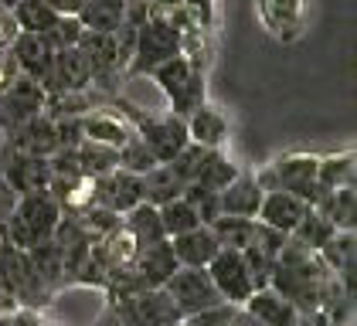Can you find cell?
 <instances>
[{
    "label": "cell",
    "instance_id": "15",
    "mask_svg": "<svg viewBox=\"0 0 357 326\" xmlns=\"http://www.w3.org/2000/svg\"><path fill=\"white\" fill-rule=\"evenodd\" d=\"M3 143H7L10 150H17V153H28V157L48 160V157H55L58 153L55 123H52L48 112H41V116H34V119H28V123H21L17 130H10V133L3 136Z\"/></svg>",
    "mask_w": 357,
    "mask_h": 326
},
{
    "label": "cell",
    "instance_id": "13",
    "mask_svg": "<svg viewBox=\"0 0 357 326\" xmlns=\"http://www.w3.org/2000/svg\"><path fill=\"white\" fill-rule=\"evenodd\" d=\"M92 204L106 208L112 215H130L137 204H143V180L137 173L126 170H112L106 177L92 180Z\"/></svg>",
    "mask_w": 357,
    "mask_h": 326
},
{
    "label": "cell",
    "instance_id": "3",
    "mask_svg": "<svg viewBox=\"0 0 357 326\" xmlns=\"http://www.w3.org/2000/svg\"><path fill=\"white\" fill-rule=\"evenodd\" d=\"M61 204H58L52 194H28V197H17V208L3 228V242L21 248V251H31L38 244L52 242L58 231V221H61Z\"/></svg>",
    "mask_w": 357,
    "mask_h": 326
},
{
    "label": "cell",
    "instance_id": "33",
    "mask_svg": "<svg viewBox=\"0 0 357 326\" xmlns=\"http://www.w3.org/2000/svg\"><path fill=\"white\" fill-rule=\"evenodd\" d=\"M211 235L218 238L221 248H231V251H245L252 238H255V221L252 217H228L221 215L211 224Z\"/></svg>",
    "mask_w": 357,
    "mask_h": 326
},
{
    "label": "cell",
    "instance_id": "40",
    "mask_svg": "<svg viewBox=\"0 0 357 326\" xmlns=\"http://www.w3.org/2000/svg\"><path fill=\"white\" fill-rule=\"evenodd\" d=\"M208 153H211V150H201V146H194V143H188V146H184V150H181V153L174 157V160L167 163V166H170V170H174V173L181 177V184L188 187V184H194L197 170L204 166V160H208Z\"/></svg>",
    "mask_w": 357,
    "mask_h": 326
},
{
    "label": "cell",
    "instance_id": "23",
    "mask_svg": "<svg viewBox=\"0 0 357 326\" xmlns=\"http://www.w3.org/2000/svg\"><path fill=\"white\" fill-rule=\"evenodd\" d=\"M242 309H245L259 326H296V316H300L275 289H259V293H252Z\"/></svg>",
    "mask_w": 357,
    "mask_h": 326
},
{
    "label": "cell",
    "instance_id": "39",
    "mask_svg": "<svg viewBox=\"0 0 357 326\" xmlns=\"http://www.w3.org/2000/svg\"><path fill=\"white\" fill-rule=\"evenodd\" d=\"M242 258H245V269H248V279H252V289H255V293H259V289H269L273 272H275V258H273V255H266V251H259L255 244H248L245 251H242Z\"/></svg>",
    "mask_w": 357,
    "mask_h": 326
},
{
    "label": "cell",
    "instance_id": "5",
    "mask_svg": "<svg viewBox=\"0 0 357 326\" xmlns=\"http://www.w3.org/2000/svg\"><path fill=\"white\" fill-rule=\"evenodd\" d=\"M177 54H188V38L170 24L167 17L153 14L146 24L137 31V41H133V58L126 65V79H143V75H153L164 61L177 58Z\"/></svg>",
    "mask_w": 357,
    "mask_h": 326
},
{
    "label": "cell",
    "instance_id": "18",
    "mask_svg": "<svg viewBox=\"0 0 357 326\" xmlns=\"http://www.w3.org/2000/svg\"><path fill=\"white\" fill-rule=\"evenodd\" d=\"M262 197H266V190L259 187L255 170H238V177L218 194L221 215L252 217V221H255V217H259V208H262Z\"/></svg>",
    "mask_w": 357,
    "mask_h": 326
},
{
    "label": "cell",
    "instance_id": "47",
    "mask_svg": "<svg viewBox=\"0 0 357 326\" xmlns=\"http://www.w3.org/2000/svg\"><path fill=\"white\" fill-rule=\"evenodd\" d=\"M45 3L55 10L58 17H75L82 10V0H45Z\"/></svg>",
    "mask_w": 357,
    "mask_h": 326
},
{
    "label": "cell",
    "instance_id": "19",
    "mask_svg": "<svg viewBox=\"0 0 357 326\" xmlns=\"http://www.w3.org/2000/svg\"><path fill=\"white\" fill-rule=\"evenodd\" d=\"M184 126H188V139L201 150H225V143H228V116L211 102H204L191 116H184Z\"/></svg>",
    "mask_w": 357,
    "mask_h": 326
},
{
    "label": "cell",
    "instance_id": "22",
    "mask_svg": "<svg viewBox=\"0 0 357 326\" xmlns=\"http://www.w3.org/2000/svg\"><path fill=\"white\" fill-rule=\"evenodd\" d=\"M82 133H85V139H92V143H102V146L119 150V146L133 136V126L106 102V106L92 109V112L82 116Z\"/></svg>",
    "mask_w": 357,
    "mask_h": 326
},
{
    "label": "cell",
    "instance_id": "12",
    "mask_svg": "<svg viewBox=\"0 0 357 326\" xmlns=\"http://www.w3.org/2000/svg\"><path fill=\"white\" fill-rule=\"evenodd\" d=\"M0 177L10 184V190H14L17 197L48 194V160L17 153V150H10L7 143H0Z\"/></svg>",
    "mask_w": 357,
    "mask_h": 326
},
{
    "label": "cell",
    "instance_id": "20",
    "mask_svg": "<svg viewBox=\"0 0 357 326\" xmlns=\"http://www.w3.org/2000/svg\"><path fill=\"white\" fill-rule=\"evenodd\" d=\"M306 211H310L306 201L286 194V190H269V194L262 197V208H259V217H255V221H259V224H269V228L282 231V235H293L296 224L306 217Z\"/></svg>",
    "mask_w": 357,
    "mask_h": 326
},
{
    "label": "cell",
    "instance_id": "51",
    "mask_svg": "<svg viewBox=\"0 0 357 326\" xmlns=\"http://www.w3.org/2000/svg\"><path fill=\"white\" fill-rule=\"evenodd\" d=\"M228 326H259V323L248 316L245 309H235V313H231V320H228Z\"/></svg>",
    "mask_w": 357,
    "mask_h": 326
},
{
    "label": "cell",
    "instance_id": "7",
    "mask_svg": "<svg viewBox=\"0 0 357 326\" xmlns=\"http://www.w3.org/2000/svg\"><path fill=\"white\" fill-rule=\"evenodd\" d=\"M0 286L10 293V299L17 302V309H34L41 313L45 306H52L55 296L48 293V286L41 282V275L31 265V255L7 244L0 238Z\"/></svg>",
    "mask_w": 357,
    "mask_h": 326
},
{
    "label": "cell",
    "instance_id": "2",
    "mask_svg": "<svg viewBox=\"0 0 357 326\" xmlns=\"http://www.w3.org/2000/svg\"><path fill=\"white\" fill-rule=\"evenodd\" d=\"M109 106L133 126V133L143 139V146L153 153L157 163H170L188 143H191V139H188L184 119L174 116V112H146V109L130 106V102H123V99H112Z\"/></svg>",
    "mask_w": 357,
    "mask_h": 326
},
{
    "label": "cell",
    "instance_id": "14",
    "mask_svg": "<svg viewBox=\"0 0 357 326\" xmlns=\"http://www.w3.org/2000/svg\"><path fill=\"white\" fill-rule=\"evenodd\" d=\"M41 88L48 92V99L52 95H65V92H85V88H92V72H89V61L79 52V45L68 48V52H55L52 68H48V75L41 82Z\"/></svg>",
    "mask_w": 357,
    "mask_h": 326
},
{
    "label": "cell",
    "instance_id": "30",
    "mask_svg": "<svg viewBox=\"0 0 357 326\" xmlns=\"http://www.w3.org/2000/svg\"><path fill=\"white\" fill-rule=\"evenodd\" d=\"M75 160H79V170H82L85 180H99L112 170H119V153L112 146H102V143H92V139H82L75 146Z\"/></svg>",
    "mask_w": 357,
    "mask_h": 326
},
{
    "label": "cell",
    "instance_id": "41",
    "mask_svg": "<svg viewBox=\"0 0 357 326\" xmlns=\"http://www.w3.org/2000/svg\"><path fill=\"white\" fill-rule=\"evenodd\" d=\"M79 38H82V24H79V17H58V24L45 34V41H48V48H52V52H68V48H75V45H79Z\"/></svg>",
    "mask_w": 357,
    "mask_h": 326
},
{
    "label": "cell",
    "instance_id": "8",
    "mask_svg": "<svg viewBox=\"0 0 357 326\" xmlns=\"http://www.w3.org/2000/svg\"><path fill=\"white\" fill-rule=\"evenodd\" d=\"M106 306L123 326H177L181 316L164 289H139V293H106Z\"/></svg>",
    "mask_w": 357,
    "mask_h": 326
},
{
    "label": "cell",
    "instance_id": "53",
    "mask_svg": "<svg viewBox=\"0 0 357 326\" xmlns=\"http://www.w3.org/2000/svg\"><path fill=\"white\" fill-rule=\"evenodd\" d=\"M0 7H3V10H7V14H10V10H14V7H17V0H0Z\"/></svg>",
    "mask_w": 357,
    "mask_h": 326
},
{
    "label": "cell",
    "instance_id": "55",
    "mask_svg": "<svg viewBox=\"0 0 357 326\" xmlns=\"http://www.w3.org/2000/svg\"><path fill=\"white\" fill-rule=\"evenodd\" d=\"M177 326H181V323H177Z\"/></svg>",
    "mask_w": 357,
    "mask_h": 326
},
{
    "label": "cell",
    "instance_id": "37",
    "mask_svg": "<svg viewBox=\"0 0 357 326\" xmlns=\"http://www.w3.org/2000/svg\"><path fill=\"white\" fill-rule=\"evenodd\" d=\"M119 170H126V173H137V177H143V173H150L153 166H157V160H153V153L143 146V139H139L137 133L130 136L119 150Z\"/></svg>",
    "mask_w": 357,
    "mask_h": 326
},
{
    "label": "cell",
    "instance_id": "35",
    "mask_svg": "<svg viewBox=\"0 0 357 326\" xmlns=\"http://www.w3.org/2000/svg\"><path fill=\"white\" fill-rule=\"evenodd\" d=\"M68 215H75V221L82 224V231L92 242L109 238L112 231H119V224H123V217L106 211V208H99V204H85L82 211H68Z\"/></svg>",
    "mask_w": 357,
    "mask_h": 326
},
{
    "label": "cell",
    "instance_id": "54",
    "mask_svg": "<svg viewBox=\"0 0 357 326\" xmlns=\"http://www.w3.org/2000/svg\"><path fill=\"white\" fill-rule=\"evenodd\" d=\"M41 326H55V323H41Z\"/></svg>",
    "mask_w": 357,
    "mask_h": 326
},
{
    "label": "cell",
    "instance_id": "25",
    "mask_svg": "<svg viewBox=\"0 0 357 326\" xmlns=\"http://www.w3.org/2000/svg\"><path fill=\"white\" fill-rule=\"evenodd\" d=\"M313 208L327 217L337 231H357V187L327 190Z\"/></svg>",
    "mask_w": 357,
    "mask_h": 326
},
{
    "label": "cell",
    "instance_id": "27",
    "mask_svg": "<svg viewBox=\"0 0 357 326\" xmlns=\"http://www.w3.org/2000/svg\"><path fill=\"white\" fill-rule=\"evenodd\" d=\"M31 265L34 272L41 275V282L48 286V293L58 296L61 289H65V255H61V244L52 238V242L38 244V248H31Z\"/></svg>",
    "mask_w": 357,
    "mask_h": 326
},
{
    "label": "cell",
    "instance_id": "11",
    "mask_svg": "<svg viewBox=\"0 0 357 326\" xmlns=\"http://www.w3.org/2000/svg\"><path fill=\"white\" fill-rule=\"evenodd\" d=\"M208 279L215 286V293L221 296V302L242 309L248 302V296L255 293L252 289V279H248V269H245V258L242 251H231V248H221L218 255L208 262Z\"/></svg>",
    "mask_w": 357,
    "mask_h": 326
},
{
    "label": "cell",
    "instance_id": "16",
    "mask_svg": "<svg viewBox=\"0 0 357 326\" xmlns=\"http://www.w3.org/2000/svg\"><path fill=\"white\" fill-rule=\"evenodd\" d=\"M320 262L327 265V272L347 289V293H354L357 296V231H333V238H330L320 251Z\"/></svg>",
    "mask_w": 357,
    "mask_h": 326
},
{
    "label": "cell",
    "instance_id": "1",
    "mask_svg": "<svg viewBox=\"0 0 357 326\" xmlns=\"http://www.w3.org/2000/svg\"><path fill=\"white\" fill-rule=\"evenodd\" d=\"M330 279H333V275H330L327 265L320 262V255L289 238V244H286V248L279 251V258H275V272H273L269 289H275L296 313H313V309H320V302H324V293H327Z\"/></svg>",
    "mask_w": 357,
    "mask_h": 326
},
{
    "label": "cell",
    "instance_id": "38",
    "mask_svg": "<svg viewBox=\"0 0 357 326\" xmlns=\"http://www.w3.org/2000/svg\"><path fill=\"white\" fill-rule=\"evenodd\" d=\"M181 197L191 204L194 211H197V217H201V224H204V228H211V224L221 217V201H218V194H215V190L197 187V184H188Z\"/></svg>",
    "mask_w": 357,
    "mask_h": 326
},
{
    "label": "cell",
    "instance_id": "10",
    "mask_svg": "<svg viewBox=\"0 0 357 326\" xmlns=\"http://www.w3.org/2000/svg\"><path fill=\"white\" fill-rule=\"evenodd\" d=\"M48 109V92L41 88V82L17 75L3 92H0V133L7 136L17 130L21 123H28L34 116H41Z\"/></svg>",
    "mask_w": 357,
    "mask_h": 326
},
{
    "label": "cell",
    "instance_id": "29",
    "mask_svg": "<svg viewBox=\"0 0 357 326\" xmlns=\"http://www.w3.org/2000/svg\"><path fill=\"white\" fill-rule=\"evenodd\" d=\"M317 180L324 190H337V187H357V163H354V150H344V153H330L320 157L317 163Z\"/></svg>",
    "mask_w": 357,
    "mask_h": 326
},
{
    "label": "cell",
    "instance_id": "36",
    "mask_svg": "<svg viewBox=\"0 0 357 326\" xmlns=\"http://www.w3.org/2000/svg\"><path fill=\"white\" fill-rule=\"evenodd\" d=\"M157 211H160V224H164V235H167V238H177V235H184V231L201 228V217H197V211H194L184 197L170 201V204L157 208Z\"/></svg>",
    "mask_w": 357,
    "mask_h": 326
},
{
    "label": "cell",
    "instance_id": "4",
    "mask_svg": "<svg viewBox=\"0 0 357 326\" xmlns=\"http://www.w3.org/2000/svg\"><path fill=\"white\" fill-rule=\"evenodd\" d=\"M317 163H320L317 153H282L273 163H266L262 170H255V180L266 194L269 190H286V194L300 197L313 208L327 194L317 180Z\"/></svg>",
    "mask_w": 357,
    "mask_h": 326
},
{
    "label": "cell",
    "instance_id": "26",
    "mask_svg": "<svg viewBox=\"0 0 357 326\" xmlns=\"http://www.w3.org/2000/svg\"><path fill=\"white\" fill-rule=\"evenodd\" d=\"M123 231L130 235V242L137 248H146V244H157V242H167L164 235V224H160V211L153 204H137L130 215H123Z\"/></svg>",
    "mask_w": 357,
    "mask_h": 326
},
{
    "label": "cell",
    "instance_id": "48",
    "mask_svg": "<svg viewBox=\"0 0 357 326\" xmlns=\"http://www.w3.org/2000/svg\"><path fill=\"white\" fill-rule=\"evenodd\" d=\"M296 326H340V323H333L327 313L313 309V313H300V316H296Z\"/></svg>",
    "mask_w": 357,
    "mask_h": 326
},
{
    "label": "cell",
    "instance_id": "32",
    "mask_svg": "<svg viewBox=\"0 0 357 326\" xmlns=\"http://www.w3.org/2000/svg\"><path fill=\"white\" fill-rule=\"evenodd\" d=\"M238 163H231L221 150H211L208 153V160H204V166L197 170V177H194V184L197 187H208V190H215V194H221V190L228 187L235 177H238Z\"/></svg>",
    "mask_w": 357,
    "mask_h": 326
},
{
    "label": "cell",
    "instance_id": "21",
    "mask_svg": "<svg viewBox=\"0 0 357 326\" xmlns=\"http://www.w3.org/2000/svg\"><path fill=\"white\" fill-rule=\"evenodd\" d=\"M170 242V251L177 258L181 269H208V262L221 251L218 238L211 235V228H194V231H184L177 238H167Z\"/></svg>",
    "mask_w": 357,
    "mask_h": 326
},
{
    "label": "cell",
    "instance_id": "34",
    "mask_svg": "<svg viewBox=\"0 0 357 326\" xmlns=\"http://www.w3.org/2000/svg\"><path fill=\"white\" fill-rule=\"evenodd\" d=\"M333 231H337V228L330 224L327 217L320 215L317 208H310V211H306V217L296 224V231H293L289 238H293L296 244H303V248H310V251H320V248L333 238Z\"/></svg>",
    "mask_w": 357,
    "mask_h": 326
},
{
    "label": "cell",
    "instance_id": "56",
    "mask_svg": "<svg viewBox=\"0 0 357 326\" xmlns=\"http://www.w3.org/2000/svg\"><path fill=\"white\" fill-rule=\"evenodd\" d=\"M181 326H184V323H181Z\"/></svg>",
    "mask_w": 357,
    "mask_h": 326
},
{
    "label": "cell",
    "instance_id": "52",
    "mask_svg": "<svg viewBox=\"0 0 357 326\" xmlns=\"http://www.w3.org/2000/svg\"><path fill=\"white\" fill-rule=\"evenodd\" d=\"M14 309H17V302L10 299V293H7L3 286H0V316H3V313H14Z\"/></svg>",
    "mask_w": 357,
    "mask_h": 326
},
{
    "label": "cell",
    "instance_id": "6",
    "mask_svg": "<svg viewBox=\"0 0 357 326\" xmlns=\"http://www.w3.org/2000/svg\"><path fill=\"white\" fill-rule=\"evenodd\" d=\"M150 79L160 85V92L167 95V102L170 109L167 112H174V116H191L197 106H204L208 102V88H204V72H201V65L194 61L191 54H177V58H170L164 61Z\"/></svg>",
    "mask_w": 357,
    "mask_h": 326
},
{
    "label": "cell",
    "instance_id": "46",
    "mask_svg": "<svg viewBox=\"0 0 357 326\" xmlns=\"http://www.w3.org/2000/svg\"><path fill=\"white\" fill-rule=\"evenodd\" d=\"M41 313L34 309H14V313H3L0 316V326H41Z\"/></svg>",
    "mask_w": 357,
    "mask_h": 326
},
{
    "label": "cell",
    "instance_id": "24",
    "mask_svg": "<svg viewBox=\"0 0 357 326\" xmlns=\"http://www.w3.org/2000/svg\"><path fill=\"white\" fill-rule=\"evenodd\" d=\"M82 31L116 34L126 21V0H82V10L75 14Z\"/></svg>",
    "mask_w": 357,
    "mask_h": 326
},
{
    "label": "cell",
    "instance_id": "28",
    "mask_svg": "<svg viewBox=\"0 0 357 326\" xmlns=\"http://www.w3.org/2000/svg\"><path fill=\"white\" fill-rule=\"evenodd\" d=\"M139 180H143V201L153 204V208H164V204L177 201V197L184 194L181 177H177L167 163H157V166H153L150 173H143Z\"/></svg>",
    "mask_w": 357,
    "mask_h": 326
},
{
    "label": "cell",
    "instance_id": "9",
    "mask_svg": "<svg viewBox=\"0 0 357 326\" xmlns=\"http://www.w3.org/2000/svg\"><path fill=\"white\" fill-rule=\"evenodd\" d=\"M164 293L174 302L181 320H191V316L211 309V306H221V296L215 293V286H211L204 269H177L167 279Z\"/></svg>",
    "mask_w": 357,
    "mask_h": 326
},
{
    "label": "cell",
    "instance_id": "17",
    "mask_svg": "<svg viewBox=\"0 0 357 326\" xmlns=\"http://www.w3.org/2000/svg\"><path fill=\"white\" fill-rule=\"evenodd\" d=\"M7 54H10L17 75H28V79H34V82H45L48 68H52V58H55V52H52L48 41H45V34H21V31H17V38L10 41Z\"/></svg>",
    "mask_w": 357,
    "mask_h": 326
},
{
    "label": "cell",
    "instance_id": "45",
    "mask_svg": "<svg viewBox=\"0 0 357 326\" xmlns=\"http://www.w3.org/2000/svg\"><path fill=\"white\" fill-rule=\"evenodd\" d=\"M14 208H17V194L10 190V184H7L3 177H0V235H3L10 215H14Z\"/></svg>",
    "mask_w": 357,
    "mask_h": 326
},
{
    "label": "cell",
    "instance_id": "42",
    "mask_svg": "<svg viewBox=\"0 0 357 326\" xmlns=\"http://www.w3.org/2000/svg\"><path fill=\"white\" fill-rule=\"evenodd\" d=\"M55 123V136H58V150H75L85 139L82 133V116H52Z\"/></svg>",
    "mask_w": 357,
    "mask_h": 326
},
{
    "label": "cell",
    "instance_id": "44",
    "mask_svg": "<svg viewBox=\"0 0 357 326\" xmlns=\"http://www.w3.org/2000/svg\"><path fill=\"white\" fill-rule=\"evenodd\" d=\"M231 313H235V306L221 302V306H211V309L197 313V316H191V320H181V323H184V326H228Z\"/></svg>",
    "mask_w": 357,
    "mask_h": 326
},
{
    "label": "cell",
    "instance_id": "31",
    "mask_svg": "<svg viewBox=\"0 0 357 326\" xmlns=\"http://www.w3.org/2000/svg\"><path fill=\"white\" fill-rule=\"evenodd\" d=\"M10 17H14V27L21 34H48L58 24V14L45 0H17Z\"/></svg>",
    "mask_w": 357,
    "mask_h": 326
},
{
    "label": "cell",
    "instance_id": "43",
    "mask_svg": "<svg viewBox=\"0 0 357 326\" xmlns=\"http://www.w3.org/2000/svg\"><path fill=\"white\" fill-rule=\"evenodd\" d=\"M252 244H255L259 251H266V255L279 258V251L289 244V235H282V231H275V228H269V224H259V221H255V238H252Z\"/></svg>",
    "mask_w": 357,
    "mask_h": 326
},
{
    "label": "cell",
    "instance_id": "50",
    "mask_svg": "<svg viewBox=\"0 0 357 326\" xmlns=\"http://www.w3.org/2000/svg\"><path fill=\"white\" fill-rule=\"evenodd\" d=\"M89 326H123V323L116 320V313H112L109 306H106V309H102V313H99V316H96V320H92Z\"/></svg>",
    "mask_w": 357,
    "mask_h": 326
},
{
    "label": "cell",
    "instance_id": "49",
    "mask_svg": "<svg viewBox=\"0 0 357 326\" xmlns=\"http://www.w3.org/2000/svg\"><path fill=\"white\" fill-rule=\"evenodd\" d=\"M14 79H17V68H14L10 54H0V92H3V88H7Z\"/></svg>",
    "mask_w": 357,
    "mask_h": 326
}]
</instances>
